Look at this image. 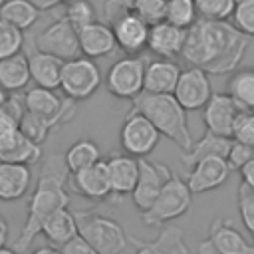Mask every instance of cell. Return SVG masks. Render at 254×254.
<instances>
[{"label": "cell", "mask_w": 254, "mask_h": 254, "mask_svg": "<svg viewBox=\"0 0 254 254\" xmlns=\"http://www.w3.org/2000/svg\"><path fill=\"white\" fill-rule=\"evenodd\" d=\"M32 254H62V250L58 246H40Z\"/></svg>", "instance_id": "f907efd6"}, {"label": "cell", "mask_w": 254, "mask_h": 254, "mask_svg": "<svg viewBox=\"0 0 254 254\" xmlns=\"http://www.w3.org/2000/svg\"><path fill=\"white\" fill-rule=\"evenodd\" d=\"M248 50V36H244L234 24L202 20L187 30V40L181 58L208 73L224 75L238 67L242 56Z\"/></svg>", "instance_id": "6da1fadb"}, {"label": "cell", "mask_w": 254, "mask_h": 254, "mask_svg": "<svg viewBox=\"0 0 254 254\" xmlns=\"http://www.w3.org/2000/svg\"><path fill=\"white\" fill-rule=\"evenodd\" d=\"M236 200H238V214H240L242 226L248 230V234L252 236V242H254V189H250L248 185H244L240 181Z\"/></svg>", "instance_id": "74e56055"}, {"label": "cell", "mask_w": 254, "mask_h": 254, "mask_svg": "<svg viewBox=\"0 0 254 254\" xmlns=\"http://www.w3.org/2000/svg\"><path fill=\"white\" fill-rule=\"evenodd\" d=\"M69 183L77 194H81L83 198H89V200H105L113 192L111 181H109V171H107V165L103 159L87 169L69 173Z\"/></svg>", "instance_id": "2e32d148"}, {"label": "cell", "mask_w": 254, "mask_h": 254, "mask_svg": "<svg viewBox=\"0 0 254 254\" xmlns=\"http://www.w3.org/2000/svg\"><path fill=\"white\" fill-rule=\"evenodd\" d=\"M240 111L242 109L228 93H212L202 107V121L206 125V131L222 137H232V127Z\"/></svg>", "instance_id": "9a60e30c"}, {"label": "cell", "mask_w": 254, "mask_h": 254, "mask_svg": "<svg viewBox=\"0 0 254 254\" xmlns=\"http://www.w3.org/2000/svg\"><path fill=\"white\" fill-rule=\"evenodd\" d=\"M145 67L147 60L139 56H123L111 64L105 75L107 91L117 99L133 101L145 91Z\"/></svg>", "instance_id": "8992f818"}, {"label": "cell", "mask_w": 254, "mask_h": 254, "mask_svg": "<svg viewBox=\"0 0 254 254\" xmlns=\"http://www.w3.org/2000/svg\"><path fill=\"white\" fill-rule=\"evenodd\" d=\"M190 204H192V192H190L187 181H183L179 175L171 173V177L163 185V189H161L159 196L155 198V202L151 204V208L141 212V220L147 226H163V224L173 222V220L181 218L183 214H187Z\"/></svg>", "instance_id": "5b68a950"}, {"label": "cell", "mask_w": 254, "mask_h": 254, "mask_svg": "<svg viewBox=\"0 0 254 254\" xmlns=\"http://www.w3.org/2000/svg\"><path fill=\"white\" fill-rule=\"evenodd\" d=\"M42 234L46 236V240L58 248H62L65 242H69L71 238H75L77 232V218L75 212H71L67 206L56 210L42 226Z\"/></svg>", "instance_id": "484cf974"}, {"label": "cell", "mask_w": 254, "mask_h": 254, "mask_svg": "<svg viewBox=\"0 0 254 254\" xmlns=\"http://www.w3.org/2000/svg\"><path fill=\"white\" fill-rule=\"evenodd\" d=\"M62 254H99L83 236H75V238H71L69 242H65L62 248Z\"/></svg>", "instance_id": "7bdbcfd3"}, {"label": "cell", "mask_w": 254, "mask_h": 254, "mask_svg": "<svg viewBox=\"0 0 254 254\" xmlns=\"http://www.w3.org/2000/svg\"><path fill=\"white\" fill-rule=\"evenodd\" d=\"M32 183L30 165L0 161V200L14 202L26 196Z\"/></svg>", "instance_id": "44dd1931"}, {"label": "cell", "mask_w": 254, "mask_h": 254, "mask_svg": "<svg viewBox=\"0 0 254 254\" xmlns=\"http://www.w3.org/2000/svg\"><path fill=\"white\" fill-rule=\"evenodd\" d=\"M232 139L240 143L254 145V111H240L234 127H232Z\"/></svg>", "instance_id": "60d3db41"}, {"label": "cell", "mask_w": 254, "mask_h": 254, "mask_svg": "<svg viewBox=\"0 0 254 254\" xmlns=\"http://www.w3.org/2000/svg\"><path fill=\"white\" fill-rule=\"evenodd\" d=\"M165 20L183 28V30H189L198 20L196 2L194 0H167Z\"/></svg>", "instance_id": "4dcf8cb0"}, {"label": "cell", "mask_w": 254, "mask_h": 254, "mask_svg": "<svg viewBox=\"0 0 254 254\" xmlns=\"http://www.w3.org/2000/svg\"><path fill=\"white\" fill-rule=\"evenodd\" d=\"M8 234H10V226H8V220L4 214H0V248L6 246L8 242Z\"/></svg>", "instance_id": "c3c4849f"}, {"label": "cell", "mask_w": 254, "mask_h": 254, "mask_svg": "<svg viewBox=\"0 0 254 254\" xmlns=\"http://www.w3.org/2000/svg\"><path fill=\"white\" fill-rule=\"evenodd\" d=\"M77 232L99 254H121L129 244V234L123 226L95 210H75Z\"/></svg>", "instance_id": "277c9868"}, {"label": "cell", "mask_w": 254, "mask_h": 254, "mask_svg": "<svg viewBox=\"0 0 254 254\" xmlns=\"http://www.w3.org/2000/svg\"><path fill=\"white\" fill-rule=\"evenodd\" d=\"M40 159H42V145L36 143L34 139H30L20 129H16L0 139V161L34 165Z\"/></svg>", "instance_id": "ffe728a7"}, {"label": "cell", "mask_w": 254, "mask_h": 254, "mask_svg": "<svg viewBox=\"0 0 254 254\" xmlns=\"http://www.w3.org/2000/svg\"><path fill=\"white\" fill-rule=\"evenodd\" d=\"M0 18L26 32L38 22L40 10L30 0H6L0 8Z\"/></svg>", "instance_id": "f1b7e54d"}, {"label": "cell", "mask_w": 254, "mask_h": 254, "mask_svg": "<svg viewBox=\"0 0 254 254\" xmlns=\"http://www.w3.org/2000/svg\"><path fill=\"white\" fill-rule=\"evenodd\" d=\"M129 242L137 246V252L135 254H165L155 240H141V238L129 236Z\"/></svg>", "instance_id": "f6af8a7d"}, {"label": "cell", "mask_w": 254, "mask_h": 254, "mask_svg": "<svg viewBox=\"0 0 254 254\" xmlns=\"http://www.w3.org/2000/svg\"><path fill=\"white\" fill-rule=\"evenodd\" d=\"M165 12H167V0H139L135 8V14L141 16L149 26L163 22Z\"/></svg>", "instance_id": "ab89813d"}, {"label": "cell", "mask_w": 254, "mask_h": 254, "mask_svg": "<svg viewBox=\"0 0 254 254\" xmlns=\"http://www.w3.org/2000/svg\"><path fill=\"white\" fill-rule=\"evenodd\" d=\"M185 40H187V30L163 20V22L151 26L147 50H151L159 58L175 60V58H179L183 54Z\"/></svg>", "instance_id": "e0dca14e"}, {"label": "cell", "mask_w": 254, "mask_h": 254, "mask_svg": "<svg viewBox=\"0 0 254 254\" xmlns=\"http://www.w3.org/2000/svg\"><path fill=\"white\" fill-rule=\"evenodd\" d=\"M232 24L248 38H254V0H236Z\"/></svg>", "instance_id": "f35d334b"}, {"label": "cell", "mask_w": 254, "mask_h": 254, "mask_svg": "<svg viewBox=\"0 0 254 254\" xmlns=\"http://www.w3.org/2000/svg\"><path fill=\"white\" fill-rule=\"evenodd\" d=\"M28 64H30L32 81L36 85L50 87V89L60 87L64 60H60L54 54H48V52H42V50L34 48V50L28 52Z\"/></svg>", "instance_id": "7402d4cb"}, {"label": "cell", "mask_w": 254, "mask_h": 254, "mask_svg": "<svg viewBox=\"0 0 254 254\" xmlns=\"http://www.w3.org/2000/svg\"><path fill=\"white\" fill-rule=\"evenodd\" d=\"M77 32H79L81 56H87V58L95 60V58H105V56H109L117 50L113 28L107 22L95 20V22L79 28Z\"/></svg>", "instance_id": "d6986e66"}, {"label": "cell", "mask_w": 254, "mask_h": 254, "mask_svg": "<svg viewBox=\"0 0 254 254\" xmlns=\"http://www.w3.org/2000/svg\"><path fill=\"white\" fill-rule=\"evenodd\" d=\"M111 189L115 194H131L139 179V157L129 153H113L105 159Z\"/></svg>", "instance_id": "ac0fdd59"}, {"label": "cell", "mask_w": 254, "mask_h": 254, "mask_svg": "<svg viewBox=\"0 0 254 254\" xmlns=\"http://www.w3.org/2000/svg\"><path fill=\"white\" fill-rule=\"evenodd\" d=\"M24 113H26L24 101H20L18 97L10 95L8 101L4 103V107L0 109V139L6 137L8 133L20 129V121H22Z\"/></svg>", "instance_id": "d590c367"}, {"label": "cell", "mask_w": 254, "mask_h": 254, "mask_svg": "<svg viewBox=\"0 0 254 254\" xmlns=\"http://www.w3.org/2000/svg\"><path fill=\"white\" fill-rule=\"evenodd\" d=\"M69 169L64 161V157H56L52 155L50 159L44 161L36 189L30 196L28 202V216L26 222L14 242V250H18V254H24L30 244L34 242V238L42 232L44 222L60 208L69 206V192L65 190V181H67Z\"/></svg>", "instance_id": "7a4b0ae2"}, {"label": "cell", "mask_w": 254, "mask_h": 254, "mask_svg": "<svg viewBox=\"0 0 254 254\" xmlns=\"http://www.w3.org/2000/svg\"><path fill=\"white\" fill-rule=\"evenodd\" d=\"M230 145H232V137H222V135H216L212 131H206L198 141L192 143L190 149L181 153V161H183V165H187L190 169L200 159L226 157L228 151H230Z\"/></svg>", "instance_id": "d4e9b609"}, {"label": "cell", "mask_w": 254, "mask_h": 254, "mask_svg": "<svg viewBox=\"0 0 254 254\" xmlns=\"http://www.w3.org/2000/svg\"><path fill=\"white\" fill-rule=\"evenodd\" d=\"M40 12H48V10H54L58 4H60V0H30Z\"/></svg>", "instance_id": "7dc6e473"}, {"label": "cell", "mask_w": 254, "mask_h": 254, "mask_svg": "<svg viewBox=\"0 0 254 254\" xmlns=\"http://www.w3.org/2000/svg\"><path fill=\"white\" fill-rule=\"evenodd\" d=\"M208 238L220 254H254V242H248L226 218L212 220Z\"/></svg>", "instance_id": "603a6c76"}, {"label": "cell", "mask_w": 254, "mask_h": 254, "mask_svg": "<svg viewBox=\"0 0 254 254\" xmlns=\"http://www.w3.org/2000/svg\"><path fill=\"white\" fill-rule=\"evenodd\" d=\"M8 97H10V93H8V91H6V89L0 85V109L4 107V103L8 101Z\"/></svg>", "instance_id": "f5cc1de1"}, {"label": "cell", "mask_w": 254, "mask_h": 254, "mask_svg": "<svg viewBox=\"0 0 254 254\" xmlns=\"http://www.w3.org/2000/svg\"><path fill=\"white\" fill-rule=\"evenodd\" d=\"M230 165L226 157H206L194 163L189 171L187 185L192 194H202L222 187L230 175Z\"/></svg>", "instance_id": "4fadbf2b"}, {"label": "cell", "mask_w": 254, "mask_h": 254, "mask_svg": "<svg viewBox=\"0 0 254 254\" xmlns=\"http://www.w3.org/2000/svg\"><path fill=\"white\" fill-rule=\"evenodd\" d=\"M67 2H71V0H60V4H67Z\"/></svg>", "instance_id": "11a10c76"}, {"label": "cell", "mask_w": 254, "mask_h": 254, "mask_svg": "<svg viewBox=\"0 0 254 254\" xmlns=\"http://www.w3.org/2000/svg\"><path fill=\"white\" fill-rule=\"evenodd\" d=\"M24 44H26L24 30H20L14 24L0 18V60L22 52Z\"/></svg>", "instance_id": "d6a6232c"}, {"label": "cell", "mask_w": 254, "mask_h": 254, "mask_svg": "<svg viewBox=\"0 0 254 254\" xmlns=\"http://www.w3.org/2000/svg\"><path fill=\"white\" fill-rule=\"evenodd\" d=\"M198 254H220L214 246V242L210 238H204L200 244H198Z\"/></svg>", "instance_id": "681fc988"}, {"label": "cell", "mask_w": 254, "mask_h": 254, "mask_svg": "<svg viewBox=\"0 0 254 254\" xmlns=\"http://www.w3.org/2000/svg\"><path fill=\"white\" fill-rule=\"evenodd\" d=\"M139 167H141L139 179H137V185H135L131 196H133V202L139 208V212H145L147 208H151V204L159 196L163 185L167 183V179L171 177L173 171L167 165L153 163L145 157L139 159Z\"/></svg>", "instance_id": "8fae6325"}, {"label": "cell", "mask_w": 254, "mask_h": 254, "mask_svg": "<svg viewBox=\"0 0 254 254\" xmlns=\"http://www.w3.org/2000/svg\"><path fill=\"white\" fill-rule=\"evenodd\" d=\"M62 123L56 121V119H50V117H42V115H36L32 111H26L22 115V121H20V131L26 133L30 139H34L36 143H44L46 137L50 135V131L54 127H60Z\"/></svg>", "instance_id": "1f68e13d"}, {"label": "cell", "mask_w": 254, "mask_h": 254, "mask_svg": "<svg viewBox=\"0 0 254 254\" xmlns=\"http://www.w3.org/2000/svg\"><path fill=\"white\" fill-rule=\"evenodd\" d=\"M24 105H26V111H32V113L42 115V117L56 119L62 125L65 121H69L73 117V111H75V101L73 99L67 97L65 101H62L56 95L54 89L42 87V85H36V87L26 91Z\"/></svg>", "instance_id": "7c38bea8"}, {"label": "cell", "mask_w": 254, "mask_h": 254, "mask_svg": "<svg viewBox=\"0 0 254 254\" xmlns=\"http://www.w3.org/2000/svg\"><path fill=\"white\" fill-rule=\"evenodd\" d=\"M64 161H65L69 173H75V171L87 169V167L95 165L97 161H101V151H99V147H97L95 141H91V139H79V141H75L65 151Z\"/></svg>", "instance_id": "f546056e"}, {"label": "cell", "mask_w": 254, "mask_h": 254, "mask_svg": "<svg viewBox=\"0 0 254 254\" xmlns=\"http://www.w3.org/2000/svg\"><path fill=\"white\" fill-rule=\"evenodd\" d=\"M64 18H67L77 30L95 22V8L89 0H71L67 4H64Z\"/></svg>", "instance_id": "8d00e7d4"}, {"label": "cell", "mask_w": 254, "mask_h": 254, "mask_svg": "<svg viewBox=\"0 0 254 254\" xmlns=\"http://www.w3.org/2000/svg\"><path fill=\"white\" fill-rule=\"evenodd\" d=\"M147 115L163 137L173 141L183 151L192 147V137L187 123V109L177 101L173 93H147L143 91L133 99V107Z\"/></svg>", "instance_id": "3957f363"}, {"label": "cell", "mask_w": 254, "mask_h": 254, "mask_svg": "<svg viewBox=\"0 0 254 254\" xmlns=\"http://www.w3.org/2000/svg\"><path fill=\"white\" fill-rule=\"evenodd\" d=\"M238 173H240V181L250 189H254V159H250L242 169H238Z\"/></svg>", "instance_id": "bcb514c9"}, {"label": "cell", "mask_w": 254, "mask_h": 254, "mask_svg": "<svg viewBox=\"0 0 254 254\" xmlns=\"http://www.w3.org/2000/svg\"><path fill=\"white\" fill-rule=\"evenodd\" d=\"M30 81H32V75H30L28 54L18 52L10 58L0 60V85L8 93L22 91L24 87H28Z\"/></svg>", "instance_id": "4316f807"}, {"label": "cell", "mask_w": 254, "mask_h": 254, "mask_svg": "<svg viewBox=\"0 0 254 254\" xmlns=\"http://www.w3.org/2000/svg\"><path fill=\"white\" fill-rule=\"evenodd\" d=\"M185 234L177 224H163L159 230V236L155 238V242L159 244V248L165 254H189V248L185 244Z\"/></svg>", "instance_id": "e575fe53"}, {"label": "cell", "mask_w": 254, "mask_h": 254, "mask_svg": "<svg viewBox=\"0 0 254 254\" xmlns=\"http://www.w3.org/2000/svg\"><path fill=\"white\" fill-rule=\"evenodd\" d=\"M226 93L242 111H254V67L234 71L226 83Z\"/></svg>", "instance_id": "83f0119b"}, {"label": "cell", "mask_w": 254, "mask_h": 254, "mask_svg": "<svg viewBox=\"0 0 254 254\" xmlns=\"http://www.w3.org/2000/svg\"><path fill=\"white\" fill-rule=\"evenodd\" d=\"M36 48L42 50V52L54 54L64 62L73 60V58L81 56L79 32L67 18L60 16L56 22L46 26L36 36Z\"/></svg>", "instance_id": "9c48e42d"}, {"label": "cell", "mask_w": 254, "mask_h": 254, "mask_svg": "<svg viewBox=\"0 0 254 254\" xmlns=\"http://www.w3.org/2000/svg\"><path fill=\"white\" fill-rule=\"evenodd\" d=\"M198 18L202 20H214V22H226L232 18L236 0H194Z\"/></svg>", "instance_id": "836d02e7"}, {"label": "cell", "mask_w": 254, "mask_h": 254, "mask_svg": "<svg viewBox=\"0 0 254 254\" xmlns=\"http://www.w3.org/2000/svg\"><path fill=\"white\" fill-rule=\"evenodd\" d=\"M111 28H113L115 44L125 56H139L149 44L151 26L135 12H127Z\"/></svg>", "instance_id": "5bb4252c"}, {"label": "cell", "mask_w": 254, "mask_h": 254, "mask_svg": "<svg viewBox=\"0 0 254 254\" xmlns=\"http://www.w3.org/2000/svg\"><path fill=\"white\" fill-rule=\"evenodd\" d=\"M129 12H135V8H137V4H139V0H119Z\"/></svg>", "instance_id": "816d5d0a"}, {"label": "cell", "mask_w": 254, "mask_h": 254, "mask_svg": "<svg viewBox=\"0 0 254 254\" xmlns=\"http://www.w3.org/2000/svg\"><path fill=\"white\" fill-rule=\"evenodd\" d=\"M250 159H254V145L240 143V141H234V139H232L230 151H228V155H226V161H228L230 169H232V171H238V169H242Z\"/></svg>", "instance_id": "b9f144b4"}, {"label": "cell", "mask_w": 254, "mask_h": 254, "mask_svg": "<svg viewBox=\"0 0 254 254\" xmlns=\"http://www.w3.org/2000/svg\"><path fill=\"white\" fill-rule=\"evenodd\" d=\"M127 12H129V10H127L119 0H105V4H103L105 22H107L109 26H113V24H115L119 18H123Z\"/></svg>", "instance_id": "ee69618b"}, {"label": "cell", "mask_w": 254, "mask_h": 254, "mask_svg": "<svg viewBox=\"0 0 254 254\" xmlns=\"http://www.w3.org/2000/svg\"><path fill=\"white\" fill-rule=\"evenodd\" d=\"M0 254H18V250L8 248V246H2V248H0Z\"/></svg>", "instance_id": "db71d44e"}, {"label": "cell", "mask_w": 254, "mask_h": 254, "mask_svg": "<svg viewBox=\"0 0 254 254\" xmlns=\"http://www.w3.org/2000/svg\"><path fill=\"white\" fill-rule=\"evenodd\" d=\"M103 77L93 62V58L87 56H77L73 60L64 62L62 67V79H60V89L64 91L65 97L73 101H83L89 99L101 85Z\"/></svg>", "instance_id": "52a82bcc"}, {"label": "cell", "mask_w": 254, "mask_h": 254, "mask_svg": "<svg viewBox=\"0 0 254 254\" xmlns=\"http://www.w3.org/2000/svg\"><path fill=\"white\" fill-rule=\"evenodd\" d=\"M208 75H210L208 71H204L202 67H196V65H190L181 71L173 95L187 111L202 109L206 105V101L210 99L212 85H210Z\"/></svg>", "instance_id": "30bf717a"}, {"label": "cell", "mask_w": 254, "mask_h": 254, "mask_svg": "<svg viewBox=\"0 0 254 254\" xmlns=\"http://www.w3.org/2000/svg\"><path fill=\"white\" fill-rule=\"evenodd\" d=\"M4 2H6V0H0V8H2V4H4Z\"/></svg>", "instance_id": "9f6ffc18"}, {"label": "cell", "mask_w": 254, "mask_h": 254, "mask_svg": "<svg viewBox=\"0 0 254 254\" xmlns=\"http://www.w3.org/2000/svg\"><path fill=\"white\" fill-rule=\"evenodd\" d=\"M181 69L173 60L159 58L147 62L145 67V91L147 93H173L179 81Z\"/></svg>", "instance_id": "cb8c5ba5"}, {"label": "cell", "mask_w": 254, "mask_h": 254, "mask_svg": "<svg viewBox=\"0 0 254 254\" xmlns=\"http://www.w3.org/2000/svg\"><path fill=\"white\" fill-rule=\"evenodd\" d=\"M161 133L159 129L151 123V119L147 115H143L141 111L137 109H131L123 123H121V129H119V143H121V149L133 157H147L151 155L159 141H161Z\"/></svg>", "instance_id": "ba28073f"}]
</instances>
